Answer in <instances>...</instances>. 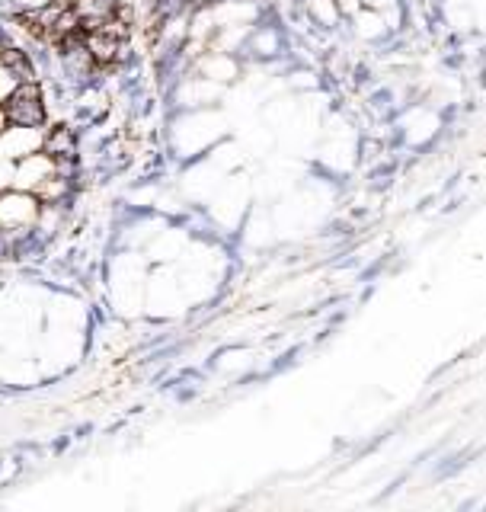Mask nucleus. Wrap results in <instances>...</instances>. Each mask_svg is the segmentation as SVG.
Segmentation results:
<instances>
[{"instance_id": "4", "label": "nucleus", "mask_w": 486, "mask_h": 512, "mask_svg": "<svg viewBox=\"0 0 486 512\" xmlns=\"http://www.w3.org/2000/svg\"><path fill=\"white\" fill-rule=\"evenodd\" d=\"M26 80H32V77L23 64H16V55L10 58L7 52H0V109L13 100L16 90H20Z\"/></svg>"}, {"instance_id": "3", "label": "nucleus", "mask_w": 486, "mask_h": 512, "mask_svg": "<svg viewBox=\"0 0 486 512\" xmlns=\"http://www.w3.org/2000/svg\"><path fill=\"white\" fill-rule=\"evenodd\" d=\"M45 148V132L42 125H32V122H7L0 128V157L16 164L29 154H36Z\"/></svg>"}, {"instance_id": "7", "label": "nucleus", "mask_w": 486, "mask_h": 512, "mask_svg": "<svg viewBox=\"0 0 486 512\" xmlns=\"http://www.w3.org/2000/svg\"><path fill=\"white\" fill-rule=\"evenodd\" d=\"M10 186H13V164H10V160L0 157V192L10 189Z\"/></svg>"}, {"instance_id": "6", "label": "nucleus", "mask_w": 486, "mask_h": 512, "mask_svg": "<svg viewBox=\"0 0 486 512\" xmlns=\"http://www.w3.org/2000/svg\"><path fill=\"white\" fill-rule=\"evenodd\" d=\"M7 10H13V13H39V10H45V7H52L55 0H0Z\"/></svg>"}, {"instance_id": "2", "label": "nucleus", "mask_w": 486, "mask_h": 512, "mask_svg": "<svg viewBox=\"0 0 486 512\" xmlns=\"http://www.w3.org/2000/svg\"><path fill=\"white\" fill-rule=\"evenodd\" d=\"M58 170H61L58 157L42 148V151L29 154V157L13 164V189H23V192H32V196H39L48 183L61 176Z\"/></svg>"}, {"instance_id": "8", "label": "nucleus", "mask_w": 486, "mask_h": 512, "mask_svg": "<svg viewBox=\"0 0 486 512\" xmlns=\"http://www.w3.org/2000/svg\"><path fill=\"white\" fill-rule=\"evenodd\" d=\"M7 122H10V119H7V112H4V109H0V128H4Z\"/></svg>"}, {"instance_id": "9", "label": "nucleus", "mask_w": 486, "mask_h": 512, "mask_svg": "<svg viewBox=\"0 0 486 512\" xmlns=\"http://www.w3.org/2000/svg\"><path fill=\"white\" fill-rule=\"evenodd\" d=\"M0 52H4V45H0Z\"/></svg>"}, {"instance_id": "1", "label": "nucleus", "mask_w": 486, "mask_h": 512, "mask_svg": "<svg viewBox=\"0 0 486 512\" xmlns=\"http://www.w3.org/2000/svg\"><path fill=\"white\" fill-rule=\"evenodd\" d=\"M42 218V199L23 189H4L0 192V234H26L39 228Z\"/></svg>"}, {"instance_id": "5", "label": "nucleus", "mask_w": 486, "mask_h": 512, "mask_svg": "<svg viewBox=\"0 0 486 512\" xmlns=\"http://www.w3.org/2000/svg\"><path fill=\"white\" fill-rule=\"evenodd\" d=\"M199 74L224 87V84H231V80L237 77V61L231 58V52H212V55L202 58Z\"/></svg>"}]
</instances>
